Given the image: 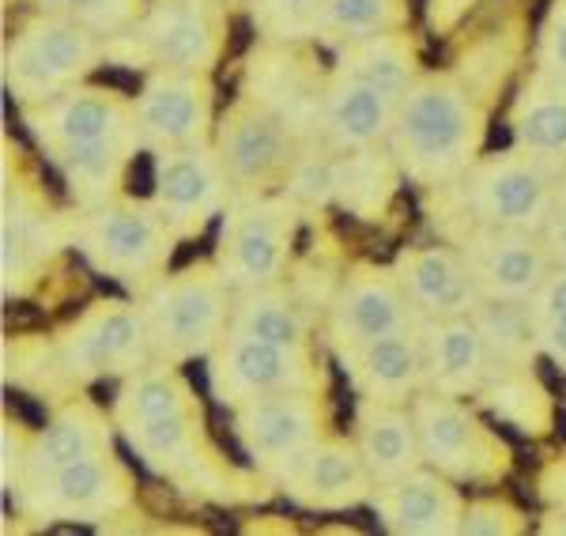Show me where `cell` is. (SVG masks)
<instances>
[{
    "label": "cell",
    "instance_id": "obj_33",
    "mask_svg": "<svg viewBox=\"0 0 566 536\" xmlns=\"http://www.w3.org/2000/svg\"><path fill=\"white\" fill-rule=\"evenodd\" d=\"M333 72L359 76L374 87L389 91L392 98H405L408 87H412L427 69H423L419 39L412 34V27H405V31L370 34V39L340 45V50L333 53Z\"/></svg>",
    "mask_w": 566,
    "mask_h": 536
},
{
    "label": "cell",
    "instance_id": "obj_14",
    "mask_svg": "<svg viewBox=\"0 0 566 536\" xmlns=\"http://www.w3.org/2000/svg\"><path fill=\"white\" fill-rule=\"evenodd\" d=\"M212 144L223 159L234 197H269L287 193L298 162L317 140L298 136L283 117L264 111L253 98L234 95L231 106L219 114Z\"/></svg>",
    "mask_w": 566,
    "mask_h": 536
},
{
    "label": "cell",
    "instance_id": "obj_22",
    "mask_svg": "<svg viewBox=\"0 0 566 536\" xmlns=\"http://www.w3.org/2000/svg\"><path fill=\"white\" fill-rule=\"evenodd\" d=\"M276 487L310 514H348L370 503L374 476L352 434L333 431L283 472Z\"/></svg>",
    "mask_w": 566,
    "mask_h": 536
},
{
    "label": "cell",
    "instance_id": "obj_36",
    "mask_svg": "<svg viewBox=\"0 0 566 536\" xmlns=\"http://www.w3.org/2000/svg\"><path fill=\"white\" fill-rule=\"evenodd\" d=\"M412 27V0H325L317 45L336 53L340 45L370 39V34Z\"/></svg>",
    "mask_w": 566,
    "mask_h": 536
},
{
    "label": "cell",
    "instance_id": "obj_40",
    "mask_svg": "<svg viewBox=\"0 0 566 536\" xmlns=\"http://www.w3.org/2000/svg\"><path fill=\"white\" fill-rule=\"evenodd\" d=\"M34 431L23 420H12V412H4L0 420V484H4V506L12 503L27 476V461H31Z\"/></svg>",
    "mask_w": 566,
    "mask_h": 536
},
{
    "label": "cell",
    "instance_id": "obj_23",
    "mask_svg": "<svg viewBox=\"0 0 566 536\" xmlns=\"http://www.w3.org/2000/svg\"><path fill=\"white\" fill-rule=\"evenodd\" d=\"M367 506L374 522L392 536H461L469 498L458 480L419 465L397 480L374 484Z\"/></svg>",
    "mask_w": 566,
    "mask_h": 536
},
{
    "label": "cell",
    "instance_id": "obj_28",
    "mask_svg": "<svg viewBox=\"0 0 566 536\" xmlns=\"http://www.w3.org/2000/svg\"><path fill=\"white\" fill-rule=\"evenodd\" d=\"M423 348H427V389L476 401V393L491 375V351L483 344V333L472 322V314L423 322Z\"/></svg>",
    "mask_w": 566,
    "mask_h": 536
},
{
    "label": "cell",
    "instance_id": "obj_11",
    "mask_svg": "<svg viewBox=\"0 0 566 536\" xmlns=\"http://www.w3.org/2000/svg\"><path fill=\"white\" fill-rule=\"evenodd\" d=\"M53 351L76 389L129 378L133 370L155 359L140 298L125 295V291L91 298L84 311L53 336Z\"/></svg>",
    "mask_w": 566,
    "mask_h": 536
},
{
    "label": "cell",
    "instance_id": "obj_26",
    "mask_svg": "<svg viewBox=\"0 0 566 536\" xmlns=\"http://www.w3.org/2000/svg\"><path fill=\"white\" fill-rule=\"evenodd\" d=\"M117 439H122V434H117L114 412H106L103 404L91 401L87 393H80V389H76L72 397L53 404L50 420L34 431L27 476H39V472H53L61 465H76V461L109 453V450H117ZM15 495H20V492H15ZM8 506H12V503H8Z\"/></svg>",
    "mask_w": 566,
    "mask_h": 536
},
{
    "label": "cell",
    "instance_id": "obj_2",
    "mask_svg": "<svg viewBox=\"0 0 566 536\" xmlns=\"http://www.w3.org/2000/svg\"><path fill=\"white\" fill-rule=\"evenodd\" d=\"M20 122L76 208L122 197L136 156H144L136 98L114 84L87 80L50 103L27 106Z\"/></svg>",
    "mask_w": 566,
    "mask_h": 536
},
{
    "label": "cell",
    "instance_id": "obj_37",
    "mask_svg": "<svg viewBox=\"0 0 566 536\" xmlns=\"http://www.w3.org/2000/svg\"><path fill=\"white\" fill-rule=\"evenodd\" d=\"M258 39L269 42H317L325 0H245Z\"/></svg>",
    "mask_w": 566,
    "mask_h": 536
},
{
    "label": "cell",
    "instance_id": "obj_3",
    "mask_svg": "<svg viewBox=\"0 0 566 536\" xmlns=\"http://www.w3.org/2000/svg\"><path fill=\"white\" fill-rule=\"evenodd\" d=\"M491 103L453 69H427L397 106L386 140L408 186L434 193L458 181L483 156Z\"/></svg>",
    "mask_w": 566,
    "mask_h": 536
},
{
    "label": "cell",
    "instance_id": "obj_9",
    "mask_svg": "<svg viewBox=\"0 0 566 536\" xmlns=\"http://www.w3.org/2000/svg\"><path fill=\"white\" fill-rule=\"evenodd\" d=\"M231 45V8L223 0H148L129 31L109 39V65L133 72H205L216 76Z\"/></svg>",
    "mask_w": 566,
    "mask_h": 536
},
{
    "label": "cell",
    "instance_id": "obj_38",
    "mask_svg": "<svg viewBox=\"0 0 566 536\" xmlns=\"http://www.w3.org/2000/svg\"><path fill=\"white\" fill-rule=\"evenodd\" d=\"M34 12H50L80 27H91L103 39H117L140 20L148 0H27Z\"/></svg>",
    "mask_w": 566,
    "mask_h": 536
},
{
    "label": "cell",
    "instance_id": "obj_8",
    "mask_svg": "<svg viewBox=\"0 0 566 536\" xmlns=\"http://www.w3.org/2000/svg\"><path fill=\"white\" fill-rule=\"evenodd\" d=\"M109 65V39L50 12H31L4 42L0 80L15 111L50 103Z\"/></svg>",
    "mask_w": 566,
    "mask_h": 536
},
{
    "label": "cell",
    "instance_id": "obj_42",
    "mask_svg": "<svg viewBox=\"0 0 566 536\" xmlns=\"http://www.w3.org/2000/svg\"><path fill=\"white\" fill-rule=\"evenodd\" d=\"M536 325H541V351L552 367H559L566 375V311L563 314H536Z\"/></svg>",
    "mask_w": 566,
    "mask_h": 536
},
{
    "label": "cell",
    "instance_id": "obj_25",
    "mask_svg": "<svg viewBox=\"0 0 566 536\" xmlns=\"http://www.w3.org/2000/svg\"><path fill=\"white\" fill-rule=\"evenodd\" d=\"M392 269H397L400 284L408 291L412 311L423 317V322L472 314L483 298L461 246L450 239L405 246L392 258Z\"/></svg>",
    "mask_w": 566,
    "mask_h": 536
},
{
    "label": "cell",
    "instance_id": "obj_30",
    "mask_svg": "<svg viewBox=\"0 0 566 536\" xmlns=\"http://www.w3.org/2000/svg\"><path fill=\"white\" fill-rule=\"evenodd\" d=\"M506 129L510 144L566 167V80L528 65L510 98Z\"/></svg>",
    "mask_w": 566,
    "mask_h": 536
},
{
    "label": "cell",
    "instance_id": "obj_43",
    "mask_svg": "<svg viewBox=\"0 0 566 536\" xmlns=\"http://www.w3.org/2000/svg\"><path fill=\"white\" fill-rule=\"evenodd\" d=\"M544 239H547V250H552L555 265H566V175L559 181V197H555L552 220L544 227Z\"/></svg>",
    "mask_w": 566,
    "mask_h": 536
},
{
    "label": "cell",
    "instance_id": "obj_17",
    "mask_svg": "<svg viewBox=\"0 0 566 536\" xmlns=\"http://www.w3.org/2000/svg\"><path fill=\"white\" fill-rule=\"evenodd\" d=\"M328 72L317 57V42H269L258 39L242 61V87L239 95L261 103L264 111L291 125L298 136L317 140L325 111Z\"/></svg>",
    "mask_w": 566,
    "mask_h": 536
},
{
    "label": "cell",
    "instance_id": "obj_24",
    "mask_svg": "<svg viewBox=\"0 0 566 536\" xmlns=\"http://www.w3.org/2000/svg\"><path fill=\"white\" fill-rule=\"evenodd\" d=\"M348 378L355 397L389 404H412L427 389V348H423V322L408 329L374 336L355 348L333 351Z\"/></svg>",
    "mask_w": 566,
    "mask_h": 536
},
{
    "label": "cell",
    "instance_id": "obj_13",
    "mask_svg": "<svg viewBox=\"0 0 566 536\" xmlns=\"http://www.w3.org/2000/svg\"><path fill=\"white\" fill-rule=\"evenodd\" d=\"M15 514L34 525H98L136 506V476L117 450L27 476L12 498ZM12 506H4L12 514Z\"/></svg>",
    "mask_w": 566,
    "mask_h": 536
},
{
    "label": "cell",
    "instance_id": "obj_20",
    "mask_svg": "<svg viewBox=\"0 0 566 536\" xmlns=\"http://www.w3.org/2000/svg\"><path fill=\"white\" fill-rule=\"evenodd\" d=\"M416 322H423V317L408 303V291L400 284L397 269L378 265V261H359L344 272L336 295L328 298L322 340L333 351H344L363 340H374V336L408 329Z\"/></svg>",
    "mask_w": 566,
    "mask_h": 536
},
{
    "label": "cell",
    "instance_id": "obj_5",
    "mask_svg": "<svg viewBox=\"0 0 566 536\" xmlns=\"http://www.w3.org/2000/svg\"><path fill=\"white\" fill-rule=\"evenodd\" d=\"M563 175L566 167L533 156L517 144L502 151H483L458 181L434 189L438 216H458V227L446 231V239H453L464 227L544 231L552 220Z\"/></svg>",
    "mask_w": 566,
    "mask_h": 536
},
{
    "label": "cell",
    "instance_id": "obj_18",
    "mask_svg": "<svg viewBox=\"0 0 566 536\" xmlns=\"http://www.w3.org/2000/svg\"><path fill=\"white\" fill-rule=\"evenodd\" d=\"M136 98V133H140L144 156L159 151L197 148L216 140V80L205 72L155 69L144 72Z\"/></svg>",
    "mask_w": 566,
    "mask_h": 536
},
{
    "label": "cell",
    "instance_id": "obj_44",
    "mask_svg": "<svg viewBox=\"0 0 566 536\" xmlns=\"http://www.w3.org/2000/svg\"><path fill=\"white\" fill-rule=\"evenodd\" d=\"M541 495H544L552 506H563V511H566V458L552 461V465L544 469V476H541Z\"/></svg>",
    "mask_w": 566,
    "mask_h": 536
},
{
    "label": "cell",
    "instance_id": "obj_29",
    "mask_svg": "<svg viewBox=\"0 0 566 536\" xmlns=\"http://www.w3.org/2000/svg\"><path fill=\"white\" fill-rule=\"evenodd\" d=\"M352 439L367 461L374 484H386L405 472L423 465V446H419V427L412 404H389L355 397L352 408Z\"/></svg>",
    "mask_w": 566,
    "mask_h": 536
},
{
    "label": "cell",
    "instance_id": "obj_4",
    "mask_svg": "<svg viewBox=\"0 0 566 536\" xmlns=\"http://www.w3.org/2000/svg\"><path fill=\"white\" fill-rule=\"evenodd\" d=\"M72 250L95 276L140 298L159 284L178 258V231L163 220L151 197H109L103 204L72 208Z\"/></svg>",
    "mask_w": 566,
    "mask_h": 536
},
{
    "label": "cell",
    "instance_id": "obj_35",
    "mask_svg": "<svg viewBox=\"0 0 566 536\" xmlns=\"http://www.w3.org/2000/svg\"><path fill=\"white\" fill-rule=\"evenodd\" d=\"M472 322L480 325L483 344L491 351V362H525L536 367L544 359L541 351V325L528 298H488L483 295L472 311Z\"/></svg>",
    "mask_w": 566,
    "mask_h": 536
},
{
    "label": "cell",
    "instance_id": "obj_16",
    "mask_svg": "<svg viewBox=\"0 0 566 536\" xmlns=\"http://www.w3.org/2000/svg\"><path fill=\"white\" fill-rule=\"evenodd\" d=\"M231 434L250 469H258L272 487L298 458L333 434L328 389H291V393L258 397L231 412Z\"/></svg>",
    "mask_w": 566,
    "mask_h": 536
},
{
    "label": "cell",
    "instance_id": "obj_21",
    "mask_svg": "<svg viewBox=\"0 0 566 536\" xmlns=\"http://www.w3.org/2000/svg\"><path fill=\"white\" fill-rule=\"evenodd\" d=\"M480 295L488 298H528L541 291L555 258L547 250L544 231H510V227H464L453 234Z\"/></svg>",
    "mask_w": 566,
    "mask_h": 536
},
{
    "label": "cell",
    "instance_id": "obj_27",
    "mask_svg": "<svg viewBox=\"0 0 566 536\" xmlns=\"http://www.w3.org/2000/svg\"><path fill=\"white\" fill-rule=\"evenodd\" d=\"M400 98L389 91L367 84L359 76H344V72H328L325 87V111H322V133L317 140L328 151H363L381 148L397 122Z\"/></svg>",
    "mask_w": 566,
    "mask_h": 536
},
{
    "label": "cell",
    "instance_id": "obj_32",
    "mask_svg": "<svg viewBox=\"0 0 566 536\" xmlns=\"http://www.w3.org/2000/svg\"><path fill=\"white\" fill-rule=\"evenodd\" d=\"M231 329L261 336V340L272 344H287V348H317L314 311H310L306 298L287 280L234 291Z\"/></svg>",
    "mask_w": 566,
    "mask_h": 536
},
{
    "label": "cell",
    "instance_id": "obj_6",
    "mask_svg": "<svg viewBox=\"0 0 566 536\" xmlns=\"http://www.w3.org/2000/svg\"><path fill=\"white\" fill-rule=\"evenodd\" d=\"M4 189H0V291L4 303L34 295L61 250H72V212H57L23 148L4 133Z\"/></svg>",
    "mask_w": 566,
    "mask_h": 536
},
{
    "label": "cell",
    "instance_id": "obj_15",
    "mask_svg": "<svg viewBox=\"0 0 566 536\" xmlns=\"http://www.w3.org/2000/svg\"><path fill=\"white\" fill-rule=\"evenodd\" d=\"M205 370L208 393L227 412L258 397L291 393V389H328L317 348H287V344H272L239 329L219 340V348L205 359Z\"/></svg>",
    "mask_w": 566,
    "mask_h": 536
},
{
    "label": "cell",
    "instance_id": "obj_19",
    "mask_svg": "<svg viewBox=\"0 0 566 536\" xmlns=\"http://www.w3.org/2000/svg\"><path fill=\"white\" fill-rule=\"evenodd\" d=\"M151 170V201L181 242H197L231 204V181L216 144L159 151Z\"/></svg>",
    "mask_w": 566,
    "mask_h": 536
},
{
    "label": "cell",
    "instance_id": "obj_39",
    "mask_svg": "<svg viewBox=\"0 0 566 536\" xmlns=\"http://www.w3.org/2000/svg\"><path fill=\"white\" fill-rule=\"evenodd\" d=\"M522 533H528V517L510 498L480 495L469 498V506H464L461 536H522Z\"/></svg>",
    "mask_w": 566,
    "mask_h": 536
},
{
    "label": "cell",
    "instance_id": "obj_31",
    "mask_svg": "<svg viewBox=\"0 0 566 536\" xmlns=\"http://www.w3.org/2000/svg\"><path fill=\"white\" fill-rule=\"evenodd\" d=\"M476 404L499 427H514L525 439H547L555 431V397L541 378V362H491Z\"/></svg>",
    "mask_w": 566,
    "mask_h": 536
},
{
    "label": "cell",
    "instance_id": "obj_41",
    "mask_svg": "<svg viewBox=\"0 0 566 536\" xmlns=\"http://www.w3.org/2000/svg\"><path fill=\"white\" fill-rule=\"evenodd\" d=\"M533 69L566 80V0H547V12L533 39Z\"/></svg>",
    "mask_w": 566,
    "mask_h": 536
},
{
    "label": "cell",
    "instance_id": "obj_10",
    "mask_svg": "<svg viewBox=\"0 0 566 536\" xmlns=\"http://www.w3.org/2000/svg\"><path fill=\"white\" fill-rule=\"evenodd\" d=\"M412 412L423 465L458 480L461 487H495L510 476L514 450L476 401L423 389L412 401Z\"/></svg>",
    "mask_w": 566,
    "mask_h": 536
},
{
    "label": "cell",
    "instance_id": "obj_1",
    "mask_svg": "<svg viewBox=\"0 0 566 536\" xmlns=\"http://www.w3.org/2000/svg\"><path fill=\"white\" fill-rule=\"evenodd\" d=\"M109 412L133 458L178 492L212 503H239L258 495L253 487H272L258 469L242 472L223 458L208 431L205 401L178 362L151 359L122 378Z\"/></svg>",
    "mask_w": 566,
    "mask_h": 536
},
{
    "label": "cell",
    "instance_id": "obj_7",
    "mask_svg": "<svg viewBox=\"0 0 566 536\" xmlns=\"http://www.w3.org/2000/svg\"><path fill=\"white\" fill-rule=\"evenodd\" d=\"M144 317H148L155 359H170L178 367L205 362L231 333L234 287L219 272L216 258L189 261L170 269L148 295H140Z\"/></svg>",
    "mask_w": 566,
    "mask_h": 536
},
{
    "label": "cell",
    "instance_id": "obj_12",
    "mask_svg": "<svg viewBox=\"0 0 566 536\" xmlns=\"http://www.w3.org/2000/svg\"><path fill=\"white\" fill-rule=\"evenodd\" d=\"M298 216L303 204L291 193L231 197L219 216L216 265L234 291H250L287 280L298 246Z\"/></svg>",
    "mask_w": 566,
    "mask_h": 536
},
{
    "label": "cell",
    "instance_id": "obj_34",
    "mask_svg": "<svg viewBox=\"0 0 566 536\" xmlns=\"http://www.w3.org/2000/svg\"><path fill=\"white\" fill-rule=\"evenodd\" d=\"M397 181H405V175L392 162L386 144L363 151H333L328 159V201L348 208L359 220L381 216Z\"/></svg>",
    "mask_w": 566,
    "mask_h": 536
},
{
    "label": "cell",
    "instance_id": "obj_45",
    "mask_svg": "<svg viewBox=\"0 0 566 536\" xmlns=\"http://www.w3.org/2000/svg\"><path fill=\"white\" fill-rule=\"evenodd\" d=\"M536 533H559V536H566V511L563 506H552V511L544 514V522H536Z\"/></svg>",
    "mask_w": 566,
    "mask_h": 536
}]
</instances>
